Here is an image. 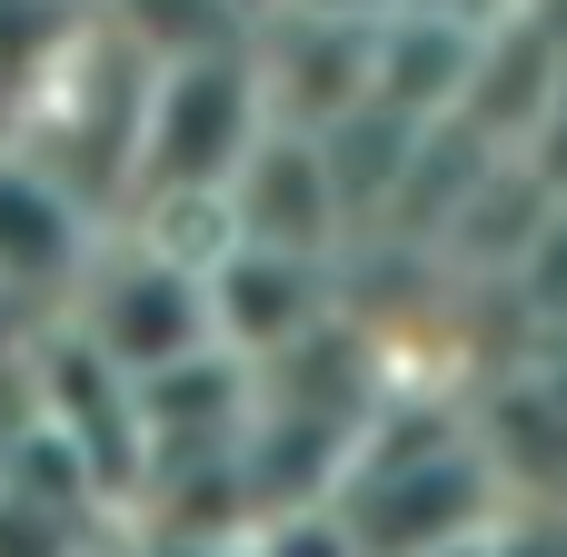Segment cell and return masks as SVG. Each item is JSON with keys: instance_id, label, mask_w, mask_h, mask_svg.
<instances>
[{"instance_id": "9c48e42d", "label": "cell", "mask_w": 567, "mask_h": 557, "mask_svg": "<svg viewBox=\"0 0 567 557\" xmlns=\"http://www.w3.org/2000/svg\"><path fill=\"white\" fill-rule=\"evenodd\" d=\"M249 557H359V538H349L339 508H289V518L249 528Z\"/></svg>"}, {"instance_id": "52a82bcc", "label": "cell", "mask_w": 567, "mask_h": 557, "mask_svg": "<svg viewBox=\"0 0 567 557\" xmlns=\"http://www.w3.org/2000/svg\"><path fill=\"white\" fill-rule=\"evenodd\" d=\"M90 30V0H0V120H30V100L70 70Z\"/></svg>"}, {"instance_id": "8992f818", "label": "cell", "mask_w": 567, "mask_h": 557, "mask_svg": "<svg viewBox=\"0 0 567 557\" xmlns=\"http://www.w3.org/2000/svg\"><path fill=\"white\" fill-rule=\"evenodd\" d=\"M80 259H90V209L20 149H0V299H60L80 289Z\"/></svg>"}, {"instance_id": "7a4b0ae2", "label": "cell", "mask_w": 567, "mask_h": 557, "mask_svg": "<svg viewBox=\"0 0 567 557\" xmlns=\"http://www.w3.org/2000/svg\"><path fill=\"white\" fill-rule=\"evenodd\" d=\"M269 140V80L249 50L219 60H179L150 90V130H140V199H209L239 189V169Z\"/></svg>"}, {"instance_id": "30bf717a", "label": "cell", "mask_w": 567, "mask_h": 557, "mask_svg": "<svg viewBox=\"0 0 567 557\" xmlns=\"http://www.w3.org/2000/svg\"><path fill=\"white\" fill-rule=\"evenodd\" d=\"M90 557H140V548H130V538H100V548H90Z\"/></svg>"}, {"instance_id": "ba28073f", "label": "cell", "mask_w": 567, "mask_h": 557, "mask_svg": "<svg viewBox=\"0 0 567 557\" xmlns=\"http://www.w3.org/2000/svg\"><path fill=\"white\" fill-rule=\"evenodd\" d=\"M80 528L90 518H70V508H50V498L0 478V557H90L100 538H80Z\"/></svg>"}, {"instance_id": "3957f363", "label": "cell", "mask_w": 567, "mask_h": 557, "mask_svg": "<svg viewBox=\"0 0 567 557\" xmlns=\"http://www.w3.org/2000/svg\"><path fill=\"white\" fill-rule=\"evenodd\" d=\"M70 329H80L120 379H159V369H179V359L219 349L209 279H189V269H169V259H150V249L110 259V269L90 279V299H80V319H70Z\"/></svg>"}, {"instance_id": "5b68a950", "label": "cell", "mask_w": 567, "mask_h": 557, "mask_svg": "<svg viewBox=\"0 0 567 557\" xmlns=\"http://www.w3.org/2000/svg\"><path fill=\"white\" fill-rule=\"evenodd\" d=\"M229 209H239V239L299 249V259H329V239H339V219H349V199H339V179H329V149H319L309 130H269L259 159L239 169Z\"/></svg>"}, {"instance_id": "6da1fadb", "label": "cell", "mask_w": 567, "mask_h": 557, "mask_svg": "<svg viewBox=\"0 0 567 557\" xmlns=\"http://www.w3.org/2000/svg\"><path fill=\"white\" fill-rule=\"evenodd\" d=\"M329 508L349 518L359 557H439L488 538L508 518V488H498L478 429H458L449 409H379L369 439L349 448V478Z\"/></svg>"}, {"instance_id": "277c9868", "label": "cell", "mask_w": 567, "mask_h": 557, "mask_svg": "<svg viewBox=\"0 0 567 557\" xmlns=\"http://www.w3.org/2000/svg\"><path fill=\"white\" fill-rule=\"evenodd\" d=\"M209 319H219V349H229V359H279V349H309V339L329 329L319 259L239 239V249L209 269Z\"/></svg>"}]
</instances>
